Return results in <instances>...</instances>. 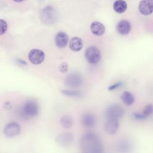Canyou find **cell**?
Wrapping results in <instances>:
<instances>
[{
	"mask_svg": "<svg viewBox=\"0 0 153 153\" xmlns=\"http://www.w3.org/2000/svg\"><path fill=\"white\" fill-rule=\"evenodd\" d=\"M81 148L86 152H102V146L99 138L93 133L84 135L81 139Z\"/></svg>",
	"mask_w": 153,
	"mask_h": 153,
	"instance_id": "obj_1",
	"label": "cell"
},
{
	"mask_svg": "<svg viewBox=\"0 0 153 153\" xmlns=\"http://www.w3.org/2000/svg\"><path fill=\"white\" fill-rule=\"evenodd\" d=\"M85 57L90 63L96 64L101 59V53L97 47L91 46L85 50Z\"/></svg>",
	"mask_w": 153,
	"mask_h": 153,
	"instance_id": "obj_2",
	"label": "cell"
},
{
	"mask_svg": "<svg viewBox=\"0 0 153 153\" xmlns=\"http://www.w3.org/2000/svg\"><path fill=\"white\" fill-rule=\"evenodd\" d=\"M83 82L82 76L78 73H71L65 79V85L68 87L75 88L80 86Z\"/></svg>",
	"mask_w": 153,
	"mask_h": 153,
	"instance_id": "obj_3",
	"label": "cell"
},
{
	"mask_svg": "<svg viewBox=\"0 0 153 153\" xmlns=\"http://www.w3.org/2000/svg\"><path fill=\"white\" fill-rule=\"evenodd\" d=\"M123 108L118 105H112L109 106L106 111V116L108 118H114L118 120L124 115Z\"/></svg>",
	"mask_w": 153,
	"mask_h": 153,
	"instance_id": "obj_4",
	"label": "cell"
},
{
	"mask_svg": "<svg viewBox=\"0 0 153 153\" xmlns=\"http://www.w3.org/2000/svg\"><path fill=\"white\" fill-rule=\"evenodd\" d=\"M29 61L34 65H39L42 63L45 59L44 51L39 49L31 50L28 54Z\"/></svg>",
	"mask_w": 153,
	"mask_h": 153,
	"instance_id": "obj_5",
	"label": "cell"
},
{
	"mask_svg": "<svg viewBox=\"0 0 153 153\" xmlns=\"http://www.w3.org/2000/svg\"><path fill=\"white\" fill-rule=\"evenodd\" d=\"M22 112L25 115L33 117L38 114L39 112L38 105L33 101H29L25 103L22 108Z\"/></svg>",
	"mask_w": 153,
	"mask_h": 153,
	"instance_id": "obj_6",
	"label": "cell"
},
{
	"mask_svg": "<svg viewBox=\"0 0 153 153\" xmlns=\"http://www.w3.org/2000/svg\"><path fill=\"white\" fill-rule=\"evenodd\" d=\"M21 130L20 125L16 122H11L7 124L4 128V133L7 137H14L18 135Z\"/></svg>",
	"mask_w": 153,
	"mask_h": 153,
	"instance_id": "obj_7",
	"label": "cell"
},
{
	"mask_svg": "<svg viewBox=\"0 0 153 153\" xmlns=\"http://www.w3.org/2000/svg\"><path fill=\"white\" fill-rule=\"evenodd\" d=\"M138 9L139 12L144 16L152 14L153 11L152 0H141L139 4Z\"/></svg>",
	"mask_w": 153,
	"mask_h": 153,
	"instance_id": "obj_8",
	"label": "cell"
},
{
	"mask_svg": "<svg viewBox=\"0 0 153 153\" xmlns=\"http://www.w3.org/2000/svg\"><path fill=\"white\" fill-rule=\"evenodd\" d=\"M119 123L117 119L108 118L105 125V130L108 133L110 134H115L117 131Z\"/></svg>",
	"mask_w": 153,
	"mask_h": 153,
	"instance_id": "obj_9",
	"label": "cell"
},
{
	"mask_svg": "<svg viewBox=\"0 0 153 153\" xmlns=\"http://www.w3.org/2000/svg\"><path fill=\"white\" fill-rule=\"evenodd\" d=\"M73 141V135L70 133H63L56 137L57 143L62 146H66L70 145Z\"/></svg>",
	"mask_w": 153,
	"mask_h": 153,
	"instance_id": "obj_10",
	"label": "cell"
},
{
	"mask_svg": "<svg viewBox=\"0 0 153 153\" xmlns=\"http://www.w3.org/2000/svg\"><path fill=\"white\" fill-rule=\"evenodd\" d=\"M68 35L63 32H58L55 36V44L59 48L65 47L68 42Z\"/></svg>",
	"mask_w": 153,
	"mask_h": 153,
	"instance_id": "obj_11",
	"label": "cell"
},
{
	"mask_svg": "<svg viewBox=\"0 0 153 153\" xmlns=\"http://www.w3.org/2000/svg\"><path fill=\"white\" fill-rule=\"evenodd\" d=\"M117 30L118 32L123 35H126L129 33L131 30L130 23L126 20H123L119 22L117 25Z\"/></svg>",
	"mask_w": 153,
	"mask_h": 153,
	"instance_id": "obj_12",
	"label": "cell"
},
{
	"mask_svg": "<svg viewBox=\"0 0 153 153\" xmlns=\"http://www.w3.org/2000/svg\"><path fill=\"white\" fill-rule=\"evenodd\" d=\"M81 121L84 127L91 128L96 124V118L93 114L86 113L82 115Z\"/></svg>",
	"mask_w": 153,
	"mask_h": 153,
	"instance_id": "obj_13",
	"label": "cell"
},
{
	"mask_svg": "<svg viewBox=\"0 0 153 153\" xmlns=\"http://www.w3.org/2000/svg\"><path fill=\"white\" fill-rule=\"evenodd\" d=\"M91 32L96 36H101L105 32L104 25L99 22H93L90 25Z\"/></svg>",
	"mask_w": 153,
	"mask_h": 153,
	"instance_id": "obj_14",
	"label": "cell"
},
{
	"mask_svg": "<svg viewBox=\"0 0 153 153\" xmlns=\"http://www.w3.org/2000/svg\"><path fill=\"white\" fill-rule=\"evenodd\" d=\"M83 43L82 39L78 36L73 37L69 41V46L71 50L74 51H78L82 48Z\"/></svg>",
	"mask_w": 153,
	"mask_h": 153,
	"instance_id": "obj_15",
	"label": "cell"
},
{
	"mask_svg": "<svg viewBox=\"0 0 153 153\" xmlns=\"http://www.w3.org/2000/svg\"><path fill=\"white\" fill-rule=\"evenodd\" d=\"M127 8V4L124 0H117L113 4L114 10L118 13L122 14L124 13Z\"/></svg>",
	"mask_w": 153,
	"mask_h": 153,
	"instance_id": "obj_16",
	"label": "cell"
},
{
	"mask_svg": "<svg viewBox=\"0 0 153 153\" xmlns=\"http://www.w3.org/2000/svg\"><path fill=\"white\" fill-rule=\"evenodd\" d=\"M121 99L123 102L126 105H131L134 102V98L133 94L129 91H124L122 93Z\"/></svg>",
	"mask_w": 153,
	"mask_h": 153,
	"instance_id": "obj_17",
	"label": "cell"
},
{
	"mask_svg": "<svg viewBox=\"0 0 153 153\" xmlns=\"http://www.w3.org/2000/svg\"><path fill=\"white\" fill-rule=\"evenodd\" d=\"M62 126L65 128H69L72 126L73 120L72 118L68 115H63L60 119Z\"/></svg>",
	"mask_w": 153,
	"mask_h": 153,
	"instance_id": "obj_18",
	"label": "cell"
},
{
	"mask_svg": "<svg viewBox=\"0 0 153 153\" xmlns=\"http://www.w3.org/2000/svg\"><path fill=\"white\" fill-rule=\"evenodd\" d=\"M62 93L69 96H72V97H78L81 96V93L78 91H74V90H63L62 91Z\"/></svg>",
	"mask_w": 153,
	"mask_h": 153,
	"instance_id": "obj_19",
	"label": "cell"
},
{
	"mask_svg": "<svg viewBox=\"0 0 153 153\" xmlns=\"http://www.w3.org/2000/svg\"><path fill=\"white\" fill-rule=\"evenodd\" d=\"M7 23L2 19H0V35L5 33L7 30Z\"/></svg>",
	"mask_w": 153,
	"mask_h": 153,
	"instance_id": "obj_20",
	"label": "cell"
},
{
	"mask_svg": "<svg viewBox=\"0 0 153 153\" xmlns=\"http://www.w3.org/2000/svg\"><path fill=\"white\" fill-rule=\"evenodd\" d=\"M152 104H149L146 106L142 114L147 117L148 116L152 114Z\"/></svg>",
	"mask_w": 153,
	"mask_h": 153,
	"instance_id": "obj_21",
	"label": "cell"
},
{
	"mask_svg": "<svg viewBox=\"0 0 153 153\" xmlns=\"http://www.w3.org/2000/svg\"><path fill=\"white\" fill-rule=\"evenodd\" d=\"M68 70V65L66 62L62 63L59 66V71L61 72H66Z\"/></svg>",
	"mask_w": 153,
	"mask_h": 153,
	"instance_id": "obj_22",
	"label": "cell"
},
{
	"mask_svg": "<svg viewBox=\"0 0 153 153\" xmlns=\"http://www.w3.org/2000/svg\"><path fill=\"white\" fill-rule=\"evenodd\" d=\"M133 116L134 118L136 120H143L146 118V116H145L143 114H138V113H134L133 114Z\"/></svg>",
	"mask_w": 153,
	"mask_h": 153,
	"instance_id": "obj_23",
	"label": "cell"
},
{
	"mask_svg": "<svg viewBox=\"0 0 153 153\" xmlns=\"http://www.w3.org/2000/svg\"><path fill=\"white\" fill-rule=\"evenodd\" d=\"M122 85V82H118V83H116L115 84H114V85H111L110 87H109V88H108V89L109 90H114V89H115V88H117V87H120V85Z\"/></svg>",
	"mask_w": 153,
	"mask_h": 153,
	"instance_id": "obj_24",
	"label": "cell"
},
{
	"mask_svg": "<svg viewBox=\"0 0 153 153\" xmlns=\"http://www.w3.org/2000/svg\"><path fill=\"white\" fill-rule=\"evenodd\" d=\"M14 2H23L25 0H13Z\"/></svg>",
	"mask_w": 153,
	"mask_h": 153,
	"instance_id": "obj_25",
	"label": "cell"
}]
</instances>
